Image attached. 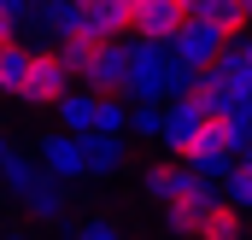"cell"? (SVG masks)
Wrapping results in <instances>:
<instances>
[{
    "label": "cell",
    "instance_id": "cell-1",
    "mask_svg": "<svg viewBox=\"0 0 252 240\" xmlns=\"http://www.w3.org/2000/svg\"><path fill=\"white\" fill-rule=\"evenodd\" d=\"M217 199H223V187H217V181H205V176L188 164V181H182V193L164 205V229H170L176 240H205V223H211Z\"/></svg>",
    "mask_w": 252,
    "mask_h": 240
},
{
    "label": "cell",
    "instance_id": "cell-2",
    "mask_svg": "<svg viewBox=\"0 0 252 240\" xmlns=\"http://www.w3.org/2000/svg\"><path fill=\"white\" fill-rule=\"evenodd\" d=\"M129 100H158L170 106V47L164 41H129Z\"/></svg>",
    "mask_w": 252,
    "mask_h": 240
},
{
    "label": "cell",
    "instance_id": "cell-3",
    "mask_svg": "<svg viewBox=\"0 0 252 240\" xmlns=\"http://www.w3.org/2000/svg\"><path fill=\"white\" fill-rule=\"evenodd\" d=\"M70 94H76V70L59 59V47H35L30 88H24V100H18V106H53V112H59Z\"/></svg>",
    "mask_w": 252,
    "mask_h": 240
},
{
    "label": "cell",
    "instance_id": "cell-4",
    "mask_svg": "<svg viewBox=\"0 0 252 240\" xmlns=\"http://www.w3.org/2000/svg\"><path fill=\"white\" fill-rule=\"evenodd\" d=\"M35 158L53 181H82L88 176V135H70V129H47L35 141Z\"/></svg>",
    "mask_w": 252,
    "mask_h": 240
},
{
    "label": "cell",
    "instance_id": "cell-5",
    "mask_svg": "<svg viewBox=\"0 0 252 240\" xmlns=\"http://www.w3.org/2000/svg\"><path fill=\"white\" fill-rule=\"evenodd\" d=\"M229 41H235V35H223L211 18H188V24H182V35L170 41V53H176V59H188L193 70H211V64L229 53Z\"/></svg>",
    "mask_w": 252,
    "mask_h": 240
},
{
    "label": "cell",
    "instance_id": "cell-6",
    "mask_svg": "<svg viewBox=\"0 0 252 240\" xmlns=\"http://www.w3.org/2000/svg\"><path fill=\"white\" fill-rule=\"evenodd\" d=\"M205 123H211V112H205L199 100H170V106H164V141H158V147H164L170 158H188V147L205 135Z\"/></svg>",
    "mask_w": 252,
    "mask_h": 240
},
{
    "label": "cell",
    "instance_id": "cell-7",
    "mask_svg": "<svg viewBox=\"0 0 252 240\" xmlns=\"http://www.w3.org/2000/svg\"><path fill=\"white\" fill-rule=\"evenodd\" d=\"M82 82H88V94H100V100H129V41H112Z\"/></svg>",
    "mask_w": 252,
    "mask_h": 240
},
{
    "label": "cell",
    "instance_id": "cell-8",
    "mask_svg": "<svg viewBox=\"0 0 252 240\" xmlns=\"http://www.w3.org/2000/svg\"><path fill=\"white\" fill-rule=\"evenodd\" d=\"M193 12H188V0H141V24H135V35L141 41H176L182 35V24H188Z\"/></svg>",
    "mask_w": 252,
    "mask_h": 240
},
{
    "label": "cell",
    "instance_id": "cell-9",
    "mask_svg": "<svg viewBox=\"0 0 252 240\" xmlns=\"http://www.w3.org/2000/svg\"><path fill=\"white\" fill-rule=\"evenodd\" d=\"M0 170H6V193H12L18 205H24V199H30V193H35V187L47 181L41 158H30V152H24L18 141H6V147H0Z\"/></svg>",
    "mask_w": 252,
    "mask_h": 240
},
{
    "label": "cell",
    "instance_id": "cell-10",
    "mask_svg": "<svg viewBox=\"0 0 252 240\" xmlns=\"http://www.w3.org/2000/svg\"><path fill=\"white\" fill-rule=\"evenodd\" d=\"M24 217H30V229H59L64 217H70V193H64V181H41L30 199H24Z\"/></svg>",
    "mask_w": 252,
    "mask_h": 240
},
{
    "label": "cell",
    "instance_id": "cell-11",
    "mask_svg": "<svg viewBox=\"0 0 252 240\" xmlns=\"http://www.w3.org/2000/svg\"><path fill=\"white\" fill-rule=\"evenodd\" d=\"M30 64H35V47L30 41H0V88H6V100H24Z\"/></svg>",
    "mask_w": 252,
    "mask_h": 240
},
{
    "label": "cell",
    "instance_id": "cell-12",
    "mask_svg": "<svg viewBox=\"0 0 252 240\" xmlns=\"http://www.w3.org/2000/svg\"><path fill=\"white\" fill-rule=\"evenodd\" d=\"M182 181H188V158H170V164H153V170L141 176V199L164 211V205H170V199L182 193Z\"/></svg>",
    "mask_w": 252,
    "mask_h": 240
},
{
    "label": "cell",
    "instance_id": "cell-13",
    "mask_svg": "<svg viewBox=\"0 0 252 240\" xmlns=\"http://www.w3.org/2000/svg\"><path fill=\"white\" fill-rule=\"evenodd\" d=\"M124 164H129V141L124 135H88V176L94 181L118 176Z\"/></svg>",
    "mask_w": 252,
    "mask_h": 240
},
{
    "label": "cell",
    "instance_id": "cell-14",
    "mask_svg": "<svg viewBox=\"0 0 252 240\" xmlns=\"http://www.w3.org/2000/svg\"><path fill=\"white\" fill-rule=\"evenodd\" d=\"M188 12H193V18H211L223 35H241V30H252L241 0H188Z\"/></svg>",
    "mask_w": 252,
    "mask_h": 240
},
{
    "label": "cell",
    "instance_id": "cell-15",
    "mask_svg": "<svg viewBox=\"0 0 252 240\" xmlns=\"http://www.w3.org/2000/svg\"><path fill=\"white\" fill-rule=\"evenodd\" d=\"M106 47H112V41H100V35H88V30H76V35H64V41H59V59L70 64L76 76H88V70H94V59H100Z\"/></svg>",
    "mask_w": 252,
    "mask_h": 240
},
{
    "label": "cell",
    "instance_id": "cell-16",
    "mask_svg": "<svg viewBox=\"0 0 252 240\" xmlns=\"http://www.w3.org/2000/svg\"><path fill=\"white\" fill-rule=\"evenodd\" d=\"M94 123H100V94H70L59 106V129H70V135H94Z\"/></svg>",
    "mask_w": 252,
    "mask_h": 240
},
{
    "label": "cell",
    "instance_id": "cell-17",
    "mask_svg": "<svg viewBox=\"0 0 252 240\" xmlns=\"http://www.w3.org/2000/svg\"><path fill=\"white\" fill-rule=\"evenodd\" d=\"M30 6L35 0H0V41H24L30 35Z\"/></svg>",
    "mask_w": 252,
    "mask_h": 240
},
{
    "label": "cell",
    "instance_id": "cell-18",
    "mask_svg": "<svg viewBox=\"0 0 252 240\" xmlns=\"http://www.w3.org/2000/svg\"><path fill=\"white\" fill-rule=\"evenodd\" d=\"M129 135H141V141H164V106H158V100H141L135 118H129Z\"/></svg>",
    "mask_w": 252,
    "mask_h": 240
},
{
    "label": "cell",
    "instance_id": "cell-19",
    "mask_svg": "<svg viewBox=\"0 0 252 240\" xmlns=\"http://www.w3.org/2000/svg\"><path fill=\"white\" fill-rule=\"evenodd\" d=\"M205 240H247L241 235V205L217 199V211H211V223H205Z\"/></svg>",
    "mask_w": 252,
    "mask_h": 240
},
{
    "label": "cell",
    "instance_id": "cell-20",
    "mask_svg": "<svg viewBox=\"0 0 252 240\" xmlns=\"http://www.w3.org/2000/svg\"><path fill=\"white\" fill-rule=\"evenodd\" d=\"M70 240H124V235H118V223H112L106 211H88V217L70 223Z\"/></svg>",
    "mask_w": 252,
    "mask_h": 240
},
{
    "label": "cell",
    "instance_id": "cell-21",
    "mask_svg": "<svg viewBox=\"0 0 252 240\" xmlns=\"http://www.w3.org/2000/svg\"><path fill=\"white\" fill-rule=\"evenodd\" d=\"M223 199L241 205V211H252V164H235V176L223 181Z\"/></svg>",
    "mask_w": 252,
    "mask_h": 240
},
{
    "label": "cell",
    "instance_id": "cell-22",
    "mask_svg": "<svg viewBox=\"0 0 252 240\" xmlns=\"http://www.w3.org/2000/svg\"><path fill=\"white\" fill-rule=\"evenodd\" d=\"M6 240H35V235H30V229H6Z\"/></svg>",
    "mask_w": 252,
    "mask_h": 240
},
{
    "label": "cell",
    "instance_id": "cell-23",
    "mask_svg": "<svg viewBox=\"0 0 252 240\" xmlns=\"http://www.w3.org/2000/svg\"><path fill=\"white\" fill-rule=\"evenodd\" d=\"M241 6H247V24H252V0H241Z\"/></svg>",
    "mask_w": 252,
    "mask_h": 240
},
{
    "label": "cell",
    "instance_id": "cell-24",
    "mask_svg": "<svg viewBox=\"0 0 252 240\" xmlns=\"http://www.w3.org/2000/svg\"><path fill=\"white\" fill-rule=\"evenodd\" d=\"M76 6H94V0H76Z\"/></svg>",
    "mask_w": 252,
    "mask_h": 240
}]
</instances>
